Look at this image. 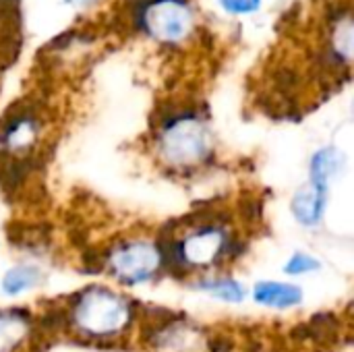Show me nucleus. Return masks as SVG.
<instances>
[{"label":"nucleus","instance_id":"f257e3e1","mask_svg":"<svg viewBox=\"0 0 354 352\" xmlns=\"http://www.w3.org/2000/svg\"><path fill=\"white\" fill-rule=\"evenodd\" d=\"M35 307L52 344L68 342L95 351H114L137 342L145 309L129 290L102 278Z\"/></svg>","mask_w":354,"mask_h":352},{"label":"nucleus","instance_id":"f03ea898","mask_svg":"<svg viewBox=\"0 0 354 352\" xmlns=\"http://www.w3.org/2000/svg\"><path fill=\"white\" fill-rule=\"evenodd\" d=\"M89 274L110 284L135 290L168 276L166 251L160 232H120L93 251H85Z\"/></svg>","mask_w":354,"mask_h":352},{"label":"nucleus","instance_id":"7ed1b4c3","mask_svg":"<svg viewBox=\"0 0 354 352\" xmlns=\"http://www.w3.org/2000/svg\"><path fill=\"white\" fill-rule=\"evenodd\" d=\"M168 276L187 278L214 270L241 255V241L218 218H185L162 228Z\"/></svg>","mask_w":354,"mask_h":352},{"label":"nucleus","instance_id":"20e7f679","mask_svg":"<svg viewBox=\"0 0 354 352\" xmlns=\"http://www.w3.org/2000/svg\"><path fill=\"white\" fill-rule=\"evenodd\" d=\"M153 162L170 174H191L214 158V133L195 108H168L158 114L149 133Z\"/></svg>","mask_w":354,"mask_h":352},{"label":"nucleus","instance_id":"39448f33","mask_svg":"<svg viewBox=\"0 0 354 352\" xmlns=\"http://www.w3.org/2000/svg\"><path fill=\"white\" fill-rule=\"evenodd\" d=\"M52 118L35 100H19L0 114V158L48 164Z\"/></svg>","mask_w":354,"mask_h":352},{"label":"nucleus","instance_id":"423d86ee","mask_svg":"<svg viewBox=\"0 0 354 352\" xmlns=\"http://www.w3.org/2000/svg\"><path fill=\"white\" fill-rule=\"evenodd\" d=\"M131 19L139 31L166 46L187 41L195 29V10L189 0H133Z\"/></svg>","mask_w":354,"mask_h":352},{"label":"nucleus","instance_id":"0eeeda50","mask_svg":"<svg viewBox=\"0 0 354 352\" xmlns=\"http://www.w3.org/2000/svg\"><path fill=\"white\" fill-rule=\"evenodd\" d=\"M52 346L35 305H0V352H44Z\"/></svg>","mask_w":354,"mask_h":352},{"label":"nucleus","instance_id":"6e6552de","mask_svg":"<svg viewBox=\"0 0 354 352\" xmlns=\"http://www.w3.org/2000/svg\"><path fill=\"white\" fill-rule=\"evenodd\" d=\"M50 282V268L46 261L19 257L0 274V297L6 303H27Z\"/></svg>","mask_w":354,"mask_h":352},{"label":"nucleus","instance_id":"1a4fd4ad","mask_svg":"<svg viewBox=\"0 0 354 352\" xmlns=\"http://www.w3.org/2000/svg\"><path fill=\"white\" fill-rule=\"evenodd\" d=\"M328 193L330 189H324L309 180L301 185L290 199V214L297 220V224L305 228L319 226L328 210Z\"/></svg>","mask_w":354,"mask_h":352},{"label":"nucleus","instance_id":"9d476101","mask_svg":"<svg viewBox=\"0 0 354 352\" xmlns=\"http://www.w3.org/2000/svg\"><path fill=\"white\" fill-rule=\"evenodd\" d=\"M251 297L259 307L276 309V311L295 309L305 301V293L299 284L282 282V280H259V282H255Z\"/></svg>","mask_w":354,"mask_h":352},{"label":"nucleus","instance_id":"9b49d317","mask_svg":"<svg viewBox=\"0 0 354 352\" xmlns=\"http://www.w3.org/2000/svg\"><path fill=\"white\" fill-rule=\"evenodd\" d=\"M346 166H348V158L340 147L324 145L315 149V154L309 160V183L330 189L332 183L346 172Z\"/></svg>","mask_w":354,"mask_h":352},{"label":"nucleus","instance_id":"f8f14e48","mask_svg":"<svg viewBox=\"0 0 354 352\" xmlns=\"http://www.w3.org/2000/svg\"><path fill=\"white\" fill-rule=\"evenodd\" d=\"M191 290L207 295L216 301L222 303H243L247 299V288L241 280H234L230 276H220V274H205L189 282Z\"/></svg>","mask_w":354,"mask_h":352},{"label":"nucleus","instance_id":"ddd939ff","mask_svg":"<svg viewBox=\"0 0 354 352\" xmlns=\"http://www.w3.org/2000/svg\"><path fill=\"white\" fill-rule=\"evenodd\" d=\"M324 263L322 259H317L313 253L309 251H295L282 266V272L286 276H292V278H299V276H311V274H317L322 272Z\"/></svg>","mask_w":354,"mask_h":352},{"label":"nucleus","instance_id":"4468645a","mask_svg":"<svg viewBox=\"0 0 354 352\" xmlns=\"http://www.w3.org/2000/svg\"><path fill=\"white\" fill-rule=\"evenodd\" d=\"M220 4L230 15H249L259 8L261 0H220Z\"/></svg>","mask_w":354,"mask_h":352},{"label":"nucleus","instance_id":"2eb2a0df","mask_svg":"<svg viewBox=\"0 0 354 352\" xmlns=\"http://www.w3.org/2000/svg\"><path fill=\"white\" fill-rule=\"evenodd\" d=\"M68 2H75V4H81V6H87V4H93L95 0H68Z\"/></svg>","mask_w":354,"mask_h":352},{"label":"nucleus","instance_id":"dca6fc26","mask_svg":"<svg viewBox=\"0 0 354 352\" xmlns=\"http://www.w3.org/2000/svg\"><path fill=\"white\" fill-rule=\"evenodd\" d=\"M0 251H2V243H0Z\"/></svg>","mask_w":354,"mask_h":352}]
</instances>
